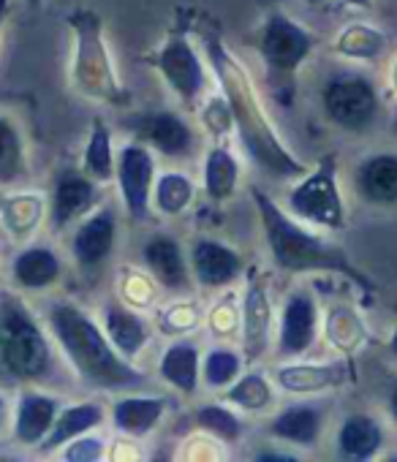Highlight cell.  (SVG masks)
Instances as JSON below:
<instances>
[{
	"label": "cell",
	"instance_id": "cell-2",
	"mask_svg": "<svg viewBox=\"0 0 397 462\" xmlns=\"http://www.w3.org/2000/svg\"><path fill=\"white\" fill-rule=\"evenodd\" d=\"M251 196H254L259 223H262L264 240H267L275 267H281L283 273H291V275H302V273L343 275L359 286L365 300H370L375 294V283L351 262V256L340 245L327 243L324 237L305 228L300 220L289 217V212L275 199H270V193H264L259 185H251Z\"/></svg>",
	"mask_w": 397,
	"mask_h": 462
},
{
	"label": "cell",
	"instance_id": "cell-33",
	"mask_svg": "<svg viewBox=\"0 0 397 462\" xmlns=\"http://www.w3.org/2000/svg\"><path fill=\"white\" fill-rule=\"evenodd\" d=\"M221 400L229 405H237L240 411H248V413H264V411H270L275 394H272L270 381L262 373H248V375H237V381H232L226 386Z\"/></svg>",
	"mask_w": 397,
	"mask_h": 462
},
{
	"label": "cell",
	"instance_id": "cell-31",
	"mask_svg": "<svg viewBox=\"0 0 397 462\" xmlns=\"http://www.w3.org/2000/svg\"><path fill=\"white\" fill-rule=\"evenodd\" d=\"M115 161H117V155L112 147V131L101 117H96L90 125L85 152H82V171L101 185V182L115 180Z\"/></svg>",
	"mask_w": 397,
	"mask_h": 462
},
{
	"label": "cell",
	"instance_id": "cell-30",
	"mask_svg": "<svg viewBox=\"0 0 397 462\" xmlns=\"http://www.w3.org/2000/svg\"><path fill=\"white\" fill-rule=\"evenodd\" d=\"M386 33L367 25V23H348L337 39H335V52L348 60H378L386 52Z\"/></svg>",
	"mask_w": 397,
	"mask_h": 462
},
{
	"label": "cell",
	"instance_id": "cell-25",
	"mask_svg": "<svg viewBox=\"0 0 397 462\" xmlns=\"http://www.w3.org/2000/svg\"><path fill=\"white\" fill-rule=\"evenodd\" d=\"M324 430V416L316 405L308 402H294L289 408H283L278 416H272L270 421V435L291 443V446H316Z\"/></svg>",
	"mask_w": 397,
	"mask_h": 462
},
{
	"label": "cell",
	"instance_id": "cell-44",
	"mask_svg": "<svg viewBox=\"0 0 397 462\" xmlns=\"http://www.w3.org/2000/svg\"><path fill=\"white\" fill-rule=\"evenodd\" d=\"M305 4H310V6H321L324 0H305Z\"/></svg>",
	"mask_w": 397,
	"mask_h": 462
},
{
	"label": "cell",
	"instance_id": "cell-16",
	"mask_svg": "<svg viewBox=\"0 0 397 462\" xmlns=\"http://www.w3.org/2000/svg\"><path fill=\"white\" fill-rule=\"evenodd\" d=\"M188 267L196 278L198 286L205 289H224L229 283H235L243 270H245V262L243 256L218 243V240H210V237H202L190 245V254H188Z\"/></svg>",
	"mask_w": 397,
	"mask_h": 462
},
{
	"label": "cell",
	"instance_id": "cell-18",
	"mask_svg": "<svg viewBox=\"0 0 397 462\" xmlns=\"http://www.w3.org/2000/svg\"><path fill=\"white\" fill-rule=\"evenodd\" d=\"M60 411V400L36 389H23L14 411H12V430L14 440L28 448H39V443L47 438L55 416Z\"/></svg>",
	"mask_w": 397,
	"mask_h": 462
},
{
	"label": "cell",
	"instance_id": "cell-6",
	"mask_svg": "<svg viewBox=\"0 0 397 462\" xmlns=\"http://www.w3.org/2000/svg\"><path fill=\"white\" fill-rule=\"evenodd\" d=\"M291 215H297L305 223L337 231L346 226V207L337 185V161L321 158L316 169H308L300 182L289 190L286 199Z\"/></svg>",
	"mask_w": 397,
	"mask_h": 462
},
{
	"label": "cell",
	"instance_id": "cell-26",
	"mask_svg": "<svg viewBox=\"0 0 397 462\" xmlns=\"http://www.w3.org/2000/svg\"><path fill=\"white\" fill-rule=\"evenodd\" d=\"M47 215V204L39 193H4L0 196V228L9 231L14 240H28L36 235Z\"/></svg>",
	"mask_w": 397,
	"mask_h": 462
},
{
	"label": "cell",
	"instance_id": "cell-8",
	"mask_svg": "<svg viewBox=\"0 0 397 462\" xmlns=\"http://www.w3.org/2000/svg\"><path fill=\"white\" fill-rule=\"evenodd\" d=\"M327 117L343 131H365L378 117V93L365 74L343 71L324 85Z\"/></svg>",
	"mask_w": 397,
	"mask_h": 462
},
{
	"label": "cell",
	"instance_id": "cell-17",
	"mask_svg": "<svg viewBox=\"0 0 397 462\" xmlns=\"http://www.w3.org/2000/svg\"><path fill=\"white\" fill-rule=\"evenodd\" d=\"M351 381V365L346 362H289L275 370V383L289 394H319Z\"/></svg>",
	"mask_w": 397,
	"mask_h": 462
},
{
	"label": "cell",
	"instance_id": "cell-4",
	"mask_svg": "<svg viewBox=\"0 0 397 462\" xmlns=\"http://www.w3.org/2000/svg\"><path fill=\"white\" fill-rule=\"evenodd\" d=\"M55 373V346L25 305L9 289H0V383L36 386Z\"/></svg>",
	"mask_w": 397,
	"mask_h": 462
},
{
	"label": "cell",
	"instance_id": "cell-34",
	"mask_svg": "<svg viewBox=\"0 0 397 462\" xmlns=\"http://www.w3.org/2000/svg\"><path fill=\"white\" fill-rule=\"evenodd\" d=\"M196 427L221 443H237L243 438V419L229 408V402H205L193 413Z\"/></svg>",
	"mask_w": 397,
	"mask_h": 462
},
{
	"label": "cell",
	"instance_id": "cell-20",
	"mask_svg": "<svg viewBox=\"0 0 397 462\" xmlns=\"http://www.w3.org/2000/svg\"><path fill=\"white\" fill-rule=\"evenodd\" d=\"M63 275L60 256L47 245H28L12 259V281L25 291L52 289Z\"/></svg>",
	"mask_w": 397,
	"mask_h": 462
},
{
	"label": "cell",
	"instance_id": "cell-36",
	"mask_svg": "<svg viewBox=\"0 0 397 462\" xmlns=\"http://www.w3.org/2000/svg\"><path fill=\"white\" fill-rule=\"evenodd\" d=\"M240 373H243V354L232 348H213L205 356L202 375H205V383L213 389H226L232 381H237Z\"/></svg>",
	"mask_w": 397,
	"mask_h": 462
},
{
	"label": "cell",
	"instance_id": "cell-3",
	"mask_svg": "<svg viewBox=\"0 0 397 462\" xmlns=\"http://www.w3.org/2000/svg\"><path fill=\"white\" fill-rule=\"evenodd\" d=\"M47 324L58 348L88 386L101 392H120L144 383V373H139L109 343L106 332L79 305L69 300L52 302L47 310Z\"/></svg>",
	"mask_w": 397,
	"mask_h": 462
},
{
	"label": "cell",
	"instance_id": "cell-21",
	"mask_svg": "<svg viewBox=\"0 0 397 462\" xmlns=\"http://www.w3.org/2000/svg\"><path fill=\"white\" fill-rule=\"evenodd\" d=\"M356 190L370 204H397V152H375L365 158L356 169Z\"/></svg>",
	"mask_w": 397,
	"mask_h": 462
},
{
	"label": "cell",
	"instance_id": "cell-43",
	"mask_svg": "<svg viewBox=\"0 0 397 462\" xmlns=\"http://www.w3.org/2000/svg\"><path fill=\"white\" fill-rule=\"evenodd\" d=\"M25 4H28V6H33V9H36V6H42V0H25Z\"/></svg>",
	"mask_w": 397,
	"mask_h": 462
},
{
	"label": "cell",
	"instance_id": "cell-14",
	"mask_svg": "<svg viewBox=\"0 0 397 462\" xmlns=\"http://www.w3.org/2000/svg\"><path fill=\"white\" fill-rule=\"evenodd\" d=\"M128 125L142 144L158 150L166 158H182L196 144L190 123L177 112H144L139 117H131Z\"/></svg>",
	"mask_w": 397,
	"mask_h": 462
},
{
	"label": "cell",
	"instance_id": "cell-19",
	"mask_svg": "<svg viewBox=\"0 0 397 462\" xmlns=\"http://www.w3.org/2000/svg\"><path fill=\"white\" fill-rule=\"evenodd\" d=\"M142 259L152 275V281L166 289V291H182L188 286V259L180 248L177 240H171L169 235H155L152 240L144 243L142 248Z\"/></svg>",
	"mask_w": 397,
	"mask_h": 462
},
{
	"label": "cell",
	"instance_id": "cell-1",
	"mask_svg": "<svg viewBox=\"0 0 397 462\" xmlns=\"http://www.w3.org/2000/svg\"><path fill=\"white\" fill-rule=\"evenodd\" d=\"M208 60L221 85L224 101L232 112V125L240 134V142L251 161L275 180H294L308 171V166L286 147L281 134L275 131L272 120L264 112V104L245 71L243 60L218 39L208 36Z\"/></svg>",
	"mask_w": 397,
	"mask_h": 462
},
{
	"label": "cell",
	"instance_id": "cell-39",
	"mask_svg": "<svg viewBox=\"0 0 397 462\" xmlns=\"http://www.w3.org/2000/svg\"><path fill=\"white\" fill-rule=\"evenodd\" d=\"M9 419H12V405H9L6 394L0 392V430H4V427L9 424Z\"/></svg>",
	"mask_w": 397,
	"mask_h": 462
},
{
	"label": "cell",
	"instance_id": "cell-22",
	"mask_svg": "<svg viewBox=\"0 0 397 462\" xmlns=\"http://www.w3.org/2000/svg\"><path fill=\"white\" fill-rule=\"evenodd\" d=\"M104 332L109 337V343L131 362L136 359L147 340H150V327L147 321L134 313L131 308H125L123 302H109L104 308Z\"/></svg>",
	"mask_w": 397,
	"mask_h": 462
},
{
	"label": "cell",
	"instance_id": "cell-12",
	"mask_svg": "<svg viewBox=\"0 0 397 462\" xmlns=\"http://www.w3.org/2000/svg\"><path fill=\"white\" fill-rule=\"evenodd\" d=\"M98 204V182L79 169H63L52 188L50 201V223L55 231L69 228L71 223L82 220Z\"/></svg>",
	"mask_w": 397,
	"mask_h": 462
},
{
	"label": "cell",
	"instance_id": "cell-29",
	"mask_svg": "<svg viewBox=\"0 0 397 462\" xmlns=\"http://www.w3.org/2000/svg\"><path fill=\"white\" fill-rule=\"evenodd\" d=\"M240 185V163L235 152L224 144H216L205 158V193L213 201H226Z\"/></svg>",
	"mask_w": 397,
	"mask_h": 462
},
{
	"label": "cell",
	"instance_id": "cell-42",
	"mask_svg": "<svg viewBox=\"0 0 397 462\" xmlns=\"http://www.w3.org/2000/svg\"><path fill=\"white\" fill-rule=\"evenodd\" d=\"M389 354H392V359H397V327H394V332L389 337Z\"/></svg>",
	"mask_w": 397,
	"mask_h": 462
},
{
	"label": "cell",
	"instance_id": "cell-5",
	"mask_svg": "<svg viewBox=\"0 0 397 462\" xmlns=\"http://www.w3.org/2000/svg\"><path fill=\"white\" fill-rule=\"evenodd\" d=\"M66 25L74 36V58H71L74 88L93 101L120 106L125 101V90L106 47L101 14H96L93 9H77L66 17Z\"/></svg>",
	"mask_w": 397,
	"mask_h": 462
},
{
	"label": "cell",
	"instance_id": "cell-7",
	"mask_svg": "<svg viewBox=\"0 0 397 462\" xmlns=\"http://www.w3.org/2000/svg\"><path fill=\"white\" fill-rule=\"evenodd\" d=\"M313 47H316L313 33L305 25H300L294 17H289L286 12L275 9L264 17L256 50L272 77H281V79L294 77L302 69V63L310 58Z\"/></svg>",
	"mask_w": 397,
	"mask_h": 462
},
{
	"label": "cell",
	"instance_id": "cell-10",
	"mask_svg": "<svg viewBox=\"0 0 397 462\" xmlns=\"http://www.w3.org/2000/svg\"><path fill=\"white\" fill-rule=\"evenodd\" d=\"M115 180L120 185V196L125 212L134 220L152 217V185H155V161L147 144L128 142L115 161Z\"/></svg>",
	"mask_w": 397,
	"mask_h": 462
},
{
	"label": "cell",
	"instance_id": "cell-13",
	"mask_svg": "<svg viewBox=\"0 0 397 462\" xmlns=\"http://www.w3.org/2000/svg\"><path fill=\"white\" fill-rule=\"evenodd\" d=\"M319 337V308L305 291L289 294L278 321V356L294 359L313 348Z\"/></svg>",
	"mask_w": 397,
	"mask_h": 462
},
{
	"label": "cell",
	"instance_id": "cell-27",
	"mask_svg": "<svg viewBox=\"0 0 397 462\" xmlns=\"http://www.w3.org/2000/svg\"><path fill=\"white\" fill-rule=\"evenodd\" d=\"M383 446V427L367 413H351L337 430V454L351 462L373 459Z\"/></svg>",
	"mask_w": 397,
	"mask_h": 462
},
{
	"label": "cell",
	"instance_id": "cell-11",
	"mask_svg": "<svg viewBox=\"0 0 397 462\" xmlns=\"http://www.w3.org/2000/svg\"><path fill=\"white\" fill-rule=\"evenodd\" d=\"M240 327H243V362L256 365L272 346L275 313L270 289L262 278H254L245 289L243 308H240Z\"/></svg>",
	"mask_w": 397,
	"mask_h": 462
},
{
	"label": "cell",
	"instance_id": "cell-41",
	"mask_svg": "<svg viewBox=\"0 0 397 462\" xmlns=\"http://www.w3.org/2000/svg\"><path fill=\"white\" fill-rule=\"evenodd\" d=\"M389 413H392V419H394V424H397V383H394L392 392H389Z\"/></svg>",
	"mask_w": 397,
	"mask_h": 462
},
{
	"label": "cell",
	"instance_id": "cell-15",
	"mask_svg": "<svg viewBox=\"0 0 397 462\" xmlns=\"http://www.w3.org/2000/svg\"><path fill=\"white\" fill-rule=\"evenodd\" d=\"M117 243V217L109 207L88 212L74 237H71V256L82 270H98L115 251Z\"/></svg>",
	"mask_w": 397,
	"mask_h": 462
},
{
	"label": "cell",
	"instance_id": "cell-32",
	"mask_svg": "<svg viewBox=\"0 0 397 462\" xmlns=\"http://www.w3.org/2000/svg\"><path fill=\"white\" fill-rule=\"evenodd\" d=\"M28 174V150L23 131L6 115H0V185H14Z\"/></svg>",
	"mask_w": 397,
	"mask_h": 462
},
{
	"label": "cell",
	"instance_id": "cell-40",
	"mask_svg": "<svg viewBox=\"0 0 397 462\" xmlns=\"http://www.w3.org/2000/svg\"><path fill=\"white\" fill-rule=\"evenodd\" d=\"M348 9H359V12H370L373 9V0H340Z\"/></svg>",
	"mask_w": 397,
	"mask_h": 462
},
{
	"label": "cell",
	"instance_id": "cell-24",
	"mask_svg": "<svg viewBox=\"0 0 397 462\" xmlns=\"http://www.w3.org/2000/svg\"><path fill=\"white\" fill-rule=\"evenodd\" d=\"M163 413H166L163 397L128 394L112 405V424L117 432H123L128 438H144L158 427Z\"/></svg>",
	"mask_w": 397,
	"mask_h": 462
},
{
	"label": "cell",
	"instance_id": "cell-23",
	"mask_svg": "<svg viewBox=\"0 0 397 462\" xmlns=\"http://www.w3.org/2000/svg\"><path fill=\"white\" fill-rule=\"evenodd\" d=\"M104 416H106V413H104V408H101L98 402L60 405V411H58V416H55V421H52L47 438L39 443V448H42L44 454L63 448L69 440H74V438H79V435L96 430V427H101V424H104Z\"/></svg>",
	"mask_w": 397,
	"mask_h": 462
},
{
	"label": "cell",
	"instance_id": "cell-38",
	"mask_svg": "<svg viewBox=\"0 0 397 462\" xmlns=\"http://www.w3.org/2000/svg\"><path fill=\"white\" fill-rule=\"evenodd\" d=\"M254 459H259V462H297V457L294 454H283V451H270V448H264V451H259Z\"/></svg>",
	"mask_w": 397,
	"mask_h": 462
},
{
	"label": "cell",
	"instance_id": "cell-35",
	"mask_svg": "<svg viewBox=\"0 0 397 462\" xmlns=\"http://www.w3.org/2000/svg\"><path fill=\"white\" fill-rule=\"evenodd\" d=\"M193 182L180 174V171H166L161 177H155V185H152V204L161 215H182L190 201H193Z\"/></svg>",
	"mask_w": 397,
	"mask_h": 462
},
{
	"label": "cell",
	"instance_id": "cell-37",
	"mask_svg": "<svg viewBox=\"0 0 397 462\" xmlns=\"http://www.w3.org/2000/svg\"><path fill=\"white\" fill-rule=\"evenodd\" d=\"M104 454H106V443L101 438L85 432V435L69 440L63 446V454L60 457L66 462H98V459H104Z\"/></svg>",
	"mask_w": 397,
	"mask_h": 462
},
{
	"label": "cell",
	"instance_id": "cell-9",
	"mask_svg": "<svg viewBox=\"0 0 397 462\" xmlns=\"http://www.w3.org/2000/svg\"><path fill=\"white\" fill-rule=\"evenodd\" d=\"M152 66L163 77L169 90L185 106H196V101L202 98V93L208 88V71L188 36H182V33L169 36L161 44V50L155 52Z\"/></svg>",
	"mask_w": 397,
	"mask_h": 462
},
{
	"label": "cell",
	"instance_id": "cell-28",
	"mask_svg": "<svg viewBox=\"0 0 397 462\" xmlns=\"http://www.w3.org/2000/svg\"><path fill=\"white\" fill-rule=\"evenodd\" d=\"M158 373L177 392L193 394L198 389V378H202V354L190 340H177L163 351Z\"/></svg>",
	"mask_w": 397,
	"mask_h": 462
}]
</instances>
